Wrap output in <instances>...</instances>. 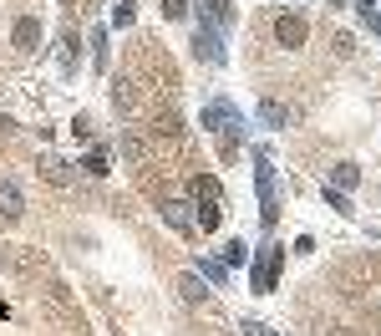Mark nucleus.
Segmentation results:
<instances>
[{
  "label": "nucleus",
  "instance_id": "dca6fc26",
  "mask_svg": "<svg viewBox=\"0 0 381 336\" xmlns=\"http://www.w3.org/2000/svg\"><path fill=\"white\" fill-rule=\"evenodd\" d=\"M82 168H87L92 178H102V173H107V153H102V148H97V153H87V163H82Z\"/></svg>",
  "mask_w": 381,
  "mask_h": 336
},
{
  "label": "nucleus",
  "instance_id": "393cba45",
  "mask_svg": "<svg viewBox=\"0 0 381 336\" xmlns=\"http://www.w3.org/2000/svg\"><path fill=\"white\" fill-rule=\"evenodd\" d=\"M244 336H275L270 326H260V321H244Z\"/></svg>",
  "mask_w": 381,
  "mask_h": 336
},
{
  "label": "nucleus",
  "instance_id": "9d476101",
  "mask_svg": "<svg viewBox=\"0 0 381 336\" xmlns=\"http://www.w3.org/2000/svg\"><path fill=\"white\" fill-rule=\"evenodd\" d=\"M260 122H265V128H290V122H295V112L290 107H285V102H260Z\"/></svg>",
  "mask_w": 381,
  "mask_h": 336
},
{
  "label": "nucleus",
  "instance_id": "a211bd4d",
  "mask_svg": "<svg viewBox=\"0 0 381 336\" xmlns=\"http://www.w3.org/2000/svg\"><path fill=\"white\" fill-rule=\"evenodd\" d=\"M244 255H249V250H244V239L224 244V265H229V270H234V265H244Z\"/></svg>",
  "mask_w": 381,
  "mask_h": 336
},
{
  "label": "nucleus",
  "instance_id": "f03ea898",
  "mask_svg": "<svg viewBox=\"0 0 381 336\" xmlns=\"http://www.w3.org/2000/svg\"><path fill=\"white\" fill-rule=\"evenodd\" d=\"M199 122H204L209 133H219V138H224V153L234 158V133H239V112H234V102H224V97H219V102H209Z\"/></svg>",
  "mask_w": 381,
  "mask_h": 336
},
{
  "label": "nucleus",
  "instance_id": "f8f14e48",
  "mask_svg": "<svg viewBox=\"0 0 381 336\" xmlns=\"http://www.w3.org/2000/svg\"><path fill=\"white\" fill-rule=\"evenodd\" d=\"M356 183H361V168H356V163H336V168H331V189H341V194H351Z\"/></svg>",
  "mask_w": 381,
  "mask_h": 336
},
{
  "label": "nucleus",
  "instance_id": "f257e3e1",
  "mask_svg": "<svg viewBox=\"0 0 381 336\" xmlns=\"http://www.w3.org/2000/svg\"><path fill=\"white\" fill-rule=\"evenodd\" d=\"M194 224L204 234H214L219 224H224V209H219V178H194Z\"/></svg>",
  "mask_w": 381,
  "mask_h": 336
},
{
  "label": "nucleus",
  "instance_id": "6e6552de",
  "mask_svg": "<svg viewBox=\"0 0 381 336\" xmlns=\"http://www.w3.org/2000/svg\"><path fill=\"white\" fill-rule=\"evenodd\" d=\"M11 41H16V51H36V46H41V21L21 16V21H16V31H11Z\"/></svg>",
  "mask_w": 381,
  "mask_h": 336
},
{
  "label": "nucleus",
  "instance_id": "1a4fd4ad",
  "mask_svg": "<svg viewBox=\"0 0 381 336\" xmlns=\"http://www.w3.org/2000/svg\"><path fill=\"white\" fill-rule=\"evenodd\" d=\"M163 224L188 234V229H194V214H188V204H178V199H163Z\"/></svg>",
  "mask_w": 381,
  "mask_h": 336
},
{
  "label": "nucleus",
  "instance_id": "aec40b11",
  "mask_svg": "<svg viewBox=\"0 0 381 336\" xmlns=\"http://www.w3.org/2000/svg\"><path fill=\"white\" fill-rule=\"evenodd\" d=\"M122 158H127V163H138V158H143V143H138L133 133H127V138H122Z\"/></svg>",
  "mask_w": 381,
  "mask_h": 336
},
{
  "label": "nucleus",
  "instance_id": "7ed1b4c3",
  "mask_svg": "<svg viewBox=\"0 0 381 336\" xmlns=\"http://www.w3.org/2000/svg\"><path fill=\"white\" fill-rule=\"evenodd\" d=\"M254 189H260V220L275 224L280 220V194H275V163L265 158V153L254 158Z\"/></svg>",
  "mask_w": 381,
  "mask_h": 336
},
{
  "label": "nucleus",
  "instance_id": "f3484780",
  "mask_svg": "<svg viewBox=\"0 0 381 336\" xmlns=\"http://www.w3.org/2000/svg\"><path fill=\"white\" fill-rule=\"evenodd\" d=\"M326 204H331L336 214H351V199H346L341 189H331V183H326Z\"/></svg>",
  "mask_w": 381,
  "mask_h": 336
},
{
  "label": "nucleus",
  "instance_id": "4be33fe9",
  "mask_svg": "<svg viewBox=\"0 0 381 336\" xmlns=\"http://www.w3.org/2000/svg\"><path fill=\"white\" fill-rule=\"evenodd\" d=\"M163 16H168V21H183V16H188V0H163Z\"/></svg>",
  "mask_w": 381,
  "mask_h": 336
},
{
  "label": "nucleus",
  "instance_id": "20e7f679",
  "mask_svg": "<svg viewBox=\"0 0 381 336\" xmlns=\"http://www.w3.org/2000/svg\"><path fill=\"white\" fill-rule=\"evenodd\" d=\"M194 51H199V61H209V67H224V61H229L224 36L214 31V21H199V31H194Z\"/></svg>",
  "mask_w": 381,
  "mask_h": 336
},
{
  "label": "nucleus",
  "instance_id": "2eb2a0df",
  "mask_svg": "<svg viewBox=\"0 0 381 336\" xmlns=\"http://www.w3.org/2000/svg\"><path fill=\"white\" fill-rule=\"evenodd\" d=\"M133 0H112V26H133Z\"/></svg>",
  "mask_w": 381,
  "mask_h": 336
},
{
  "label": "nucleus",
  "instance_id": "423d86ee",
  "mask_svg": "<svg viewBox=\"0 0 381 336\" xmlns=\"http://www.w3.org/2000/svg\"><path fill=\"white\" fill-rule=\"evenodd\" d=\"M305 36H310L305 16L290 11V16H280V21H275V41H280V46H305Z\"/></svg>",
  "mask_w": 381,
  "mask_h": 336
},
{
  "label": "nucleus",
  "instance_id": "412c9836",
  "mask_svg": "<svg viewBox=\"0 0 381 336\" xmlns=\"http://www.w3.org/2000/svg\"><path fill=\"white\" fill-rule=\"evenodd\" d=\"M92 61H97V67H107V36H102V31L92 36Z\"/></svg>",
  "mask_w": 381,
  "mask_h": 336
},
{
  "label": "nucleus",
  "instance_id": "a878e982",
  "mask_svg": "<svg viewBox=\"0 0 381 336\" xmlns=\"http://www.w3.org/2000/svg\"><path fill=\"white\" fill-rule=\"evenodd\" d=\"M356 6H371V0H356Z\"/></svg>",
  "mask_w": 381,
  "mask_h": 336
},
{
  "label": "nucleus",
  "instance_id": "4468645a",
  "mask_svg": "<svg viewBox=\"0 0 381 336\" xmlns=\"http://www.w3.org/2000/svg\"><path fill=\"white\" fill-rule=\"evenodd\" d=\"M209 21L229 26V21H234V0H209Z\"/></svg>",
  "mask_w": 381,
  "mask_h": 336
},
{
  "label": "nucleus",
  "instance_id": "0eeeda50",
  "mask_svg": "<svg viewBox=\"0 0 381 336\" xmlns=\"http://www.w3.org/2000/svg\"><path fill=\"white\" fill-rule=\"evenodd\" d=\"M0 214H6V220H21V214H26V194H21V183H11V178H0Z\"/></svg>",
  "mask_w": 381,
  "mask_h": 336
},
{
  "label": "nucleus",
  "instance_id": "5701e85b",
  "mask_svg": "<svg viewBox=\"0 0 381 336\" xmlns=\"http://www.w3.org/2000/svg\"><path fill=\"white\" fill-rule=\"evenodd\" d=\"M204 275H209V281H224L229 265H224V260H204Z\"/></svg>",
  "mask_w": 381,
  "mask_h": 336
},
{
  "label": "nucleus",
  "instance_id": "ddd939ff",
  "mask_svg": "<svg viewBox=\"0 0 381 336\" xmlns=\"http://www.w3.org/2000/svg\"><path fill=\"white\" fill-rule=\"evenodd\" d=\"M41 173H46L51 183H72V168L61 163V158H41Z\"/></svg>",
  "mask_w": 381,
  "mask_h": 336
},
{
  "label": "nucleus",
  "instance_id": "9b49d317",
  "mask_svg": "<svg viewBox=\"0 0 381 336\" xmlns=\"http://www.w3.org/2000/svg\"><path fill=\"white\" fill-rule=\"evenodd\" d=\"M178 291H183V300H188V305L209 300V286H204V275H194V270H188V275H178Z\"/></svg>",
  "mask_w": 381,
  "mask_h": 336
},
{
  "label": "nucleus",
  "instance_id": "b1692460",
  "mask_svg": "<svg viewBox=\"0 0 381 336\" xmlns=\"http://www.w3.org/2000/svg\"><path fill=\"white\" fill-rule=\"evenodd\" d=\"M361 21H366V26H371V31H376V36H381V16H376V11H371V6H361Z\"/></svg>",
  "mask_w": 381,
  "mask_h": 336
},
{
  "label": "nucleus",
  "instance_id": "39448f33",
  "mask_svg": "<svg viewBox=\"0 0 381 336\" xmlns=\"http://www.w3.org/2000/svg\"><path fill=\"white\" fill-rule=\"evenodd\" d=\"M280 260H285V244H265L260 260H254V291H260V296L275 291V270H280Z\"/></svg>",
  "mask_w": 381,
  "mask_h": 336
},
{
  "label": "nucleus",
  "instance_id": "6ab92c4d",
  "mask_svg": "<svg viewBox=\"0 0 381 336\" xmlns=\"http://www.w3.org/2000/svg\"><path fill=\"white\" fill-rule=\"evenodd\" d=\"M112 107H117V112H133V92H127V82H117V92H112Z\"/></svg>",
  "mask_w": 381,
  "mask_h": 336
}]
</instances>
